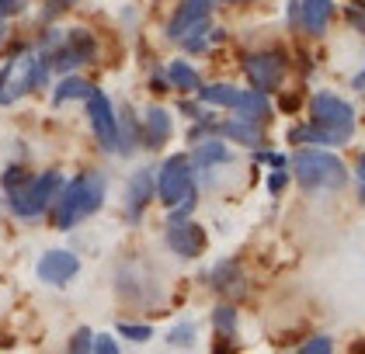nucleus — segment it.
Masks as SVG:
<instances>
[{
  "label": "nucleus",
  "mask_w": 365,
  "mask_h": 354,
  "mask_svg": "<svg viewBox=\"0 0 365 354\" xmlns=\"http://www.w3.org/2000/svg\"><path fill=\"white\" fill-rule=\"evenodd\" d=\"M355 136V108L348 101H341L337 94H313L309 101V122L296 125L289 132V142H313V146H344Z\"/></svg>",
  "instance_id": "nucleus-1"
},
{
  "label": "nucleus",
  "mask_w": 365,
  "mask_h": 354,
  "mask_svg": "<svg viewBox=\"0 0 365 354\" xmlns=\"http://www.w3.org/2000/svg\"><path fill=\"white\" fill-rule=\"evenodd\" d=\"M105 191H108V181H105L101 170H84V174H77L73 181H66V184L59 188L56 202L49 205L56 229L66 233V229H73L77 222H84V219H91L94 212H101Z\"/></svg>",
  "instance_id": "nucleus-2"
},
{
  "label": "nucleus",
  "mask_w": 365,
  "mask_h": 354,
  "mask_svg": "<svg viewBox=\"0 0 365 354\" xmlns=\"http://www.w3.org/2000/svg\"><path fill=\"white\" fill-rule=\"evenodd\" d=\"M289 167H292V177L299 181L303 191H341L348 184V167L341 164L334 153L317 150V146L299 150L289 160Z\"/></svg>",
  "instance_id": "nucleus-3"
},
{
  "label": "nucleus",
  "mask_w": 365,
  "mask_h": 354,
  "mask_svg": "<svg viewBox=\"0 0 365 354\" xmlns=\"http://www.w3.org/2000/svg\"><path fill=\"white\" fill-rule=\"evenodd\" d=\"M49 83V63L42 53H18L0 70V105H14L18 98L31 94L35 87Z\"/></svg>",
  "instance_id": "nucleus-4"
},
{
  "label": "nucleus",
  "mask_w": 365,
  "mask_h": 354,
  "mask_svg": "<svg viewBox=\"0 0 365 354\" xmlns=\"http://www.w3.org/2000/svg\"><path fill=\"white\" fill-rule=\"evenodd\" d=\"M98 46H94V35L84 28H70V31H49L46 42H42V59L49 63V70H73V66H84L94 63Z\"/></svg>",
  "instance_id": "nucleus-5"
},
{
  "label": "nucleus",
  "mask_w": 365,
  "mask_h": 354,
  "mask_svg": "<svg viewBox=\"0 0 365 354\" xmlns=\"http://www.w3.org/2000/svg\"><path fill=\"white\" fill-rule=\"evenodd\" d=\"M66 181H63V174L59 170H42V174H31V181L25 188L11 191L7 194V205H11V212L21 219H38L49 212V205L56 202L59 188H63Z\"/></svg>",
  "instance_id": "nucleus-6"
},
{
  "label": "nucleus",
  "mask_w": 365,
  "mask_h": 354,
  "mask_svg": "<svg viewBox=\"0 0 365 354\" xmlns=\"http://www.w3.org/2000/svg\"><path fill=\"white\" fill-rule=\"evenodd\" d=\"M192 188H195V167L188 153H174L157 167V202H164L168 209H174Z\"/></svg>",
  "instance_id": "nucleus-7"
},
{
  "label": "nucleus",
  "mask_w": 365,
  "mask_h": 354,
  "mask_svg": "<svg viewBox=\"0 0 365 354\" xmlns=\"http://www.w3.org/2000/svg\"><path fill=\"white\" fill-rule=\"evenodd\" d=\"M244 70H247V77H251L254 90L272 94V90L282 87V77H285V70H289V59H285V53H279V49H264V53L247 56V59H244Z\"/></svg>",
  "instance_id": "nucleus-8"
},
{
  "label": "nucleus",
  "mask_w": 365,
  "mask_h": 354,
  "mask_svg": "<svg viewBox=\"0 0 365 354\" xmlns=\"http://www.w3.org/2000/svg\"><path fill=\"white\" fill-rule=\"evenodd\" d=\"M84 101H87V122H91L94 136L101 142V150L115 153V146H118V122H115V108H112V101H108V94L94 87Z\"/></svg>",
  "instance_id": "nucleus-9"
},
{
  "label": "nucleus",
  "mask_w": 365,
  "mask_h": 354,
  "mask_svg": "<svg viewBox=\"0 0 365 354\" xmlns=\"http://www.w3.org/2000/svg\"><path fill=\"white\" fill-rule=\"evenodd\" d=\"M164 240H168L170 254H178L181 261H195V257H202V254H205V244H209L205 226L195 222V219H178V222H168Z\"/></svg>",
  "instance_id": "nucleus-10"
},
{
  "label": "nucleus",
  "mask_w": 365,
  "mask_h": 354,
  "mask_svg": "<svg viewBox=\"0 0 365 354\" xmlns=\"http://www.w3.org/2000/svg\"><path fill=\"white\" fill-rule=\"evenodd\" d=\"M157 198V167H140L133 170L129 177V188H125V219L133 226H140L146 216V205Z\"/></svg>",
  "instance_id": "nucleus-11"
},
{
  "label": "nucleus",
  "mask_w": 365,
  "mask_h": 354,
  "mask_svg": "<svg viewBox=\"0 0 365 354\" xmlns=\"http://www.w3.org/2000/svg\"><path fill=\"white\" fill-rule=\"evenodd\" d=\"M209 285H212V292H216L220 299L240 302L244 292H247V274H244L237 257H223V261H216V268L209 271Z\"/></svg>",
  "instance_id": "nucleus-12"
},
{
  "label": "nucleus",
  "mask_w": 365,
  "mask_h": 354,
  "mask_svg": "<svg viewBox=\"0 0 365 354\" xmlns=\"http://www.w3.org/2000/svg\"><path fill=\"white\" fill-rule=\"evenodd\" d=\"M81 271V257L73 254V250H46L42 257H38V264H35V274H38V281H46V285H66V281H73Z\"/></svg>",
  "instance_id": "nucleus-13"
},
{
  "label": "nucleus",
  "mask_w": 365,
  "mask_h": 354,
  "mask_svg": "<svg viewBox=\"0 0 365 354\" xmlns=\"http://www.w3.org/2000/svg\"><path fill=\"white\" fill-rule=\"evenodd\" d=\"M209 14H212V0H181L174 18L168 25V35L170 38H185L188 31H195L198 25H209Z\"/></svg>",
  "instance_id": "nucleus-14"
},
{
  "label": "nucleus",
  "mask_w": 365,
  "mask_h": 354,
  "mask_svg": "<svg viewBox=\"0 0 365 354\" xmlns=\"http://www.w3.org/2000/svg\"><path fill=\"white\" fill-rule=\"evenodd\" d=\"M188 160H192V167H195V174H205V170H216V167L233 164V150L226 146L223 139L205 136L202 142H195V150L188 153Z\"/></svg>",
  "instance_id": "nucleus-15"
},
{
  "label": "nucleus",
  "mask_w": 365,
  "mask_h": 354,
  "mask_svg": "<svg viewBox=\"0 0 365 354\" xmlns=\"http://www.w3.org/2000/svg\"><path fill=\"white\" fill-rule=\"evenodd\" d=\"M170 139V115L164 108H146L140 122V142L150 150H160Z\"/></svg>",
  "instance_id": "nucleus-16"
},
{
  "label": "nucleus",
  "mask_w": 365,
  "mask_h": 354,
  "mask_svg": "<svg viewBox=\"0 0 365 354\" xmlns=\"http://www.w3.org/2000/svg\"><path fill=\"white\" fill-rule=\"evenodd\" d=\"M331 14H334V4L331 0H303L299 4V25L307 35H324L331 25Z\"/></svg>",
  "instance_id": "nucleus-17"
},
{
  "label": "nucleus",
  "mask_w": 365,
  "mask_h": 354,
  "mask_svg": "<svg viewBox=\"0 0 365 354\" xmlns=\"http://www.w3.org/2000/svg\"><path fill=\"white\" fill-rule=\"evenodd\" d=\"M220 136H226L230 142H244V146H261L264 142V132H261V125H254V122H244V118H230V122H220Z\"/></svg>",
  "instance_id": "nucleus-18"
},
{
  "label": "nucleus",
  "mask_w": 365,
  "mask_h": 354,
  "mask_svg": "<svg viewBox=\"0 0 365 354\" xmlns=\"http://www.w3.org/2000/svg\"><path fill=\"white\" fill-rule=\"evenodd\" d=\"M115 122H118V146H115V153H118V157H133V153H136V146H140V132H136V122H133L129 105H122V108H118Z\"/></svg>",
  "instance_id": "nucleus-19"
},
{
  "label": "nucleus",
  "mask_w": 365,
  "mask_h": 354,
  "mask_svg": "<svg viewBox=\"0 0 365 354\" xmlns=\"http://www.w3.org/2000/svg\"><path fill=\"white\" fill-rule=\"evenodd\" d=\"M168 80H170V87H178V90H185V94H192V90L202 87V77H198L185 59H174V63H170L168 66Z\"/></svg>",
  "instance_id": "nucleus-20"
},
{
  "label": "nucleus",
  "mask_w": 365,
  "mask_h": 354,
  "mask_svg": "<svg viewBox=\"0 0 365 354\" xmlns=\"http://www.w3.org/2000/svg\"><path fill=\"white\" fill-rule=\"evenodd\" d=\"M94 87L84 80V77H63L53 90V105H66V101H77V98H87Z\"/></svg>",
  "instance_id": "nucleus-21"
},
{
  "label": "nucleus",
  "mask_w": 365,
  "mask_h": 354,
  "mask_svg": "<svg viewBox=\"0 0 365 354\" xmlns=\"http://www.w3.org/2000/svg\"><path fill=\"white\" fill-rule=\"evenodd\" d=\"M168 340L170 348H181V351H188V348H195L198 344V323L195 320H181V323H174V327L168 330Z\"/></svg>",
  "instance_id": "nucleus-22"
},
{
  "label": "nucleus",
  "mask_w": 365,
  "mask_h": 354,
  "mask_svg": "<svg viewBox=\"0 0 365 354\" xmlns=\"http://www.w3.org/2000/svg\"><path fill=\"white\" fill-rule=\"evenodd\" d=\"M212 327H216V333L237 337V330H240V313H237L233 302H220V306L212 309Z\"/></svg>",
  "instance_id": "nucleus-23"
},
{
  "label": "nucleus",
  "mask_w": 365,
  "mask_h": 354,
  "mask_svg": "<svg viewBox=\"0 0 365 354\" xmlns=\"http://www.w3.org/2000/svg\"><path fill=\"white\" fill-rule=\"evenodd\" d=\"M29 181H31V174L25 170V167H18V164L7 167V170H4V177H0V184H4L7 194H11V191H18V188H25Z\"/></svg>",
  "instance_id": "nucleus-24"
},
{
  "label": "nucleus",
  "mask_w": 365,
  "mask_h": 354,
  "mask_svg": "<svg viewBox=\"0 0 365 354\" xmlns=\"http://www.w3.org/2000/svg\"><path fill=\"white\" fill-rule=\"evenodd\" d=\"M91 348H94V330H91V327H77V330H73V337H70V348H66V354H91Z\"/></svg>",
  "instance_id": "nucleus-25"
},
{
  "label": "nucleus",
  "mask_w": 365,
  "mask_h": 354,
  "mask_svg": "<svg viewBox=\"0 0 365 354\" xmlns=\"http://www.w3.org/2000/svg\"><path fill=\"white\" fill-rule=\"evenodd\" d=\"M118 337H125L133 344H143V340L153 337V327L150 323H118Z\"/></svg>",
  "instance_id": "nucleus-26"
},
{
  "label": "nucleus",
  "mask_w": 365,
  "mask_h": 354,
  "mask_svg": "<svg viewBox=\"0 0 365 354\" xmlns=\"http://www.w3.org/2000/svg\"><path fill=\"white\" fill-rule=\"evenodd\" d=\"M296 354H334V340H331L327 333H317V337H309Z\"/></svg>",
  "instance_id": "nucleus-27"
},
{
  "label": "nucleus",
  "mask_w": 365,
  "mask_h": 354,
  "mask_svg": "<svg viewBox=\"0 0 365 354\" xmlns=\"http://www.w3.org/2000/svg\"><path fill=\"white\" fill-rule=\"evenodd\" d=\"M91 354H122V351H118V340H115L112 333H94Z\"/></svg>",
  "instance_id": "nucleus-28"
},
{
  "label": "nucleus",
  "mask_w": 365,
  "mask_h": 354,
  "mask_svg": "<svg viewBox=\"0 0 365 354\" xmlns=\"http://www.w3.org/2000/svg\"><path fill=\"white\" fill-rule=\"evenodd\" d=\"M289 181H292L289 167H285V170H272V174H268V191H272V194H282V191L289 188Z\"/></svg>",
  "instance_id": "nucleus-29"
},
{
  "label": "nucleus",
  "mask_w": 365,
  "mask_h": 354,
  "mask_svg": "<svg viewBox=\"0 0 365 354\" xmlns=\"http://www.w3.org/2000/svg\"><path fill=\"white\" fill-rule=\"evenodd\" d=\"M233 344H237V337H230V333H216L212 354H233Z\"/></svg>",
  "instance_id": "nucleus-30"
},
{
  "label": "nucleus",
  "mask_w": 365,
  "mask_h": 354,
  "mask_svg": "<svg viewBox=\"0 0 365 354\" xmlns=\"http://www.w3.org/2000/svg\"><path fill=\"white\" fill-rule=\"evenodd\" d=\"M29 0H0V18H11V14H21Z\"/></svg>",
  "instance_id": "nucleus-31"
},
{
  "label": "nucleus",
  "mask_w": 365,
  "mask_h": 354,
  "mask_svg": "<svg viewBox=\"0 0 365 354\" xmlns=\"http://www.w3.org/2000/svg\"><path fill=\"white\" fill-rule=\"evenodd\" d=\"M264 164L272 167V170H285V167H289V157H285V153H272V150H268Z\"/></svg>",
  "instance_id": "nucleus-32"
},
{
  "label": "nucleus",
  "mask_w": 365,
  "mask_h": 354,
  "mask_svg": "<svg viewBox=\"0 0 365 354\" xmlns=\"http://www.w3.org/2000/svg\"><path fill=\"white\" fill-rule=\"evenodd\" d=\"M355 177H359V198L365 202V153L359 157V164H355Z\"/></svg>",
  "instance_id": "nucleus-33"
},
{
  "label": "nucleus",
  "mask_w": 365,
  "mask_h": 354,
  "mask_svg": "<svg viewBox=\"0 0 365 354\" xmlns=\"http://www.w3.org/2000/svg\"><path fill=\"white\" fill-rule=\"evenodd\" d=\"M70 4H77V0H53V7H46V18H56L59 11H66Z\"/></svg>",
  "instance_id": "nucleus-34"
},
{
  "label": "nucleus",
  "mask_w": 365,
  "mask_h": 354,
  "mask_svg": "<svg viewBox=\"0 0 365 354\" xmlns=\"http://www.w3.org/2000/svg\"><path fill=\"white\" fill-rule=\"evenodd\" d=\"M351 87H355V90H365V70L355 77V80H351Z\"/></svg>",
  "instance_id": "nucleus-35"
},
{
  "label": "nucleus",
  "mask_w": 365,
  "mask_h": 354,
  "mask_svg": "<svg viewBox=\"0 0 365 354\" xmlns=\"http://www.w3.org/2000/svg\"><path fill=\"white\" fill-rule=\"evenodd\" d=\"M351 354H365V340H359V344L351 348Z\"/></svg>",
  "instance_id": "nucleus-36"
},
{
  "label": "nucleus",
  "mask_w": 365,
  "mask_h": 354,
  "mask_svg": "<svg viewBox=\"0 0 365 354\" xmlns=\"http://www.w3.org/2000/svg\"><path fill=\"white\" fill-rule=\"evenodd\" d=\"M223 4H251V0H223Z\"/></svg>",
  "instance_id": "nucleus-37"
},
{
  "label": "nucleus",
  "mask_w": 365,
  "mask_h": 354,
  "mask_svg": "<svg viewBox=\"0 0 365 354\" xmlns=\"http://www.w3.org/2000/svg\"><path fill=\"white\" fill-rule=\"evenodd\" d=\"M4 31H7V28H4V18H0V38H4Z\"/></svg>",
  "instance_id": "nucleus-38"
}]
</instances>
